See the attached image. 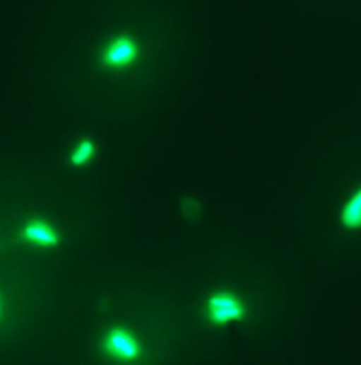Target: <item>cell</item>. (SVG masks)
<instances>
[{"label":"cell","mask_w":361,"mask_h":365,"mask_svg":"<svg viewBox=\"0 0 361 365\" xmlns=\"http://www.w3.org/2000/svg\"><path fill=\"white\" fill-rule=\"evenodd\" d=\"M244 315V305L230 293H215L208 300V318L215 325L239 321Z\"/></svg>","instance_id":"obj_1"},{"label":"cell","mask_w":361,"mask_h":365,"mask_svg":"<svg viewBox=\"0 0 361 365\" xmlns=\"http://www.w3.org/2000/svg\"><path fill=\"white\" fill-rule=\"evenodd\" d=\"M105 351L108 357L115 358L119 361H135L142 354L138 340L128 332V330L115 328L107 333L105 337Z\"/></svg>","instance_id":"obj_2"},{"label":"cell","mask_w":361,"mask_h":365,"mask_svg":"<svg viewBox=\"0 0 361 365\" xmlns=\"http://www.w3.org/2000/svg\"><path fill=\"white\" fill-rule=\"evenodd\" d=\"M140 50L135 40L129 36H119L117 40L112 41L103 52L105 66L114 69H122L131 66L138 59Z\"/></svg>","instance_id":"obj_3"},{"label":"cell","mask_w":361,"mask_h":365,"mask_svg":"<svg viewBox=\"0 0 361 365\" xmlns=\"http://www.w3.org/2000/svg\"><path fill=\"white\" fill-rule=\"evenodd\" d=\"M23 238L34 245L41 247H55L59 243V234L45 222H30L23 229Z\"/></svg>","instance_id":"obj_4"},{"label":"cell","mask_w":361,"mask_h":365,"mask_svg":"<svg viewBox=\"0 0 361 365\" xmlns=\"http://www.w3.org/2000/svg\"><path fill=\"white\" fill-rule=\"evenodd\" d=\"M342 224L347 229H361V187L347 199L342 208Z\"/></svg>","instance_id":"obj_5"},{"label":"cell","mask_w":361,"mask_h":365,"mask_svg":"<svg viewBox=\"0 0 361 365\" xmlns=\"http://www.w3.org/2000/svg\"><path fill=\"white\" fill-rule=\"evenodd\" d=\"M94 153H96V146H94L93 140H80L75 147H73L71 153V163L73 165H85L93 160Z\"/></svg>","instance_id":"obj_6"}]
</instances>
